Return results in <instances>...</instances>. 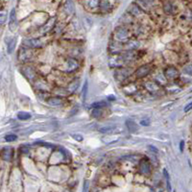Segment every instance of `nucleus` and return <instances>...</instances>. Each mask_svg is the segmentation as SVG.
I'll list each match as a JSON object with an SVG mask.
<instances>
[{"label": "nucleus", "instance_id": "nucleus-24", "mask_svg": "<svg viewBox=\"0 0 192 192\" xmlns=\"http://www.w3.org/2000/svg\"><path fill=\"white\" fill-rule=\"evenodd\" d=\"M6 16H7V14H6L5 11H1V13H0V22H1V24H3L5 22L6 20Z\"/></svg>", "mask_w": 192, "mask_h": 192}, {"label": "nucleus", "instance_id": "nucleus-35", "mask_svg": "<svg viewBox=\"0 0 192 192\" xmlns=\"http://www.w3.org/2000/svg\"><path fill=\"white\" fill-rule=\"evenodd\" d=\"M184 142L182 140L181 143H180V150H181V152L184 151Z\"/></svg>", "mask_w": 192, "mask_h": 192}, {"label": "nucleus", "instance_id": "nucleus-11", "mask_svg": "<svg viewBox=\"0 0 192 192\" xmlns=\"http://www.w3.org/2000/svg\"><path fill=\"white\" fill-rule=\"evenodd\" d=\"M30 57H31V52H29L28 50L24 49V48L20 49V51H19V59L21 60V61H25V60L29 59Z\"/></svg>", "mask_w": 192, "mask_h": 192}, {"label": "nucleus", "instance_id": "nucleus-21", "mask_svg": "<svg viewBox=\"0 0 192 192\" xmlns=\"http://www.w3.org/2000/svg\"><path fill=\"white\" fill-rule=\"evenodd\" d=\"M78 86H79V81L77 80V81H74L73 83L70 84V86H69V88H68V89L70 91V92H74L78 88Z\"/></svg>", "mask_w": 192, "mask_h": 192}, {"label": "nucleus", "instance_id": "nucleus-28", "mask_svg": "<svg viewBox=\"0 0 192 192\" xmlns=\"http://www.w3.org/2000/svg\"><path fill=\"white\" fill-rule=\"evenodd\" d=\"M137 47H139V43H136V41H131V43H129V48H131V49Z\"/></svg>", "mask_w": 192, "mask_h": 192}, {"label": "nucleus", "instance_id": "nucleus-10", "mask_svg": "<svg viewBox=\"0 0 192 192\" xmlns=\"http://www.w3.org/2000/svg\"><path fill=\"white\" fill-rule=\"evenodd\" d=\"M145 86H146V88L148 89L149 91H151V92H156V91H158V88H160V86H158V84L153 83V82H148V83H146V84H145Z\"/></svg>", "mask_w": 192, "mask_h": 192}, {"label": "nucleus", "instance_id": "nucleus-15", "mask_svg": "<svg viewBox=\"0 0 192 192\" xmlns=\"http://www.w3.org/2000/svg\"><path fill=\"white\" fill-rule=\"evenodd\" d=\"M48 104L51 106H60L62 104V99L60 98H50L48 100Z\"/></svg>", "mask_w": 192, "mask_h": 192}, {"label": "nucleus", "instance_id": "nucleus-6", "mask_svg": "<svg viewBox=\"0 0 192 192\" xmlns=\"http://www.w3.org/2000/svg\"><path fill=\"white\" fill-rule=\"evenodd\" d=\"M151 71V68H150L149 65H142L141 67H139V69L136 71V76L137 78H141L148 75Z\"/></svg>", "mask_w": 192, "mask_h": 192}, {"label": "nucleus", "instance_id": "nucleus-25", "mask_svg": "<svg viewBox=\"0 0 192 192\" xmlns=\"http://www.w3.org/2000/svg\"><path fill=\"white\" fill-rule=\"evenodd\" d=\"M184 72L185 73H187L188 75H191L192 76V64H187V67H184Z\"/></svg>", "mask_w": 192, "mask_h": 192}, {"label": "nucleus", "instance_id": "nucleus-29", "mask_svg": "<svg viewBox=\"0 0 192 192\" xmlns=\"http://www.w3.org/2000/svg\"><path fill=\"white\" fill-rule=\"evenodd\" d=\"M88 181H86L84 182V185H83V192H88Z\"/></svg>", "mask_w": 192, "mask_h": 192}, {"label": "nucleus", "instance_id": "nucleus-18", "mask_svg": "<svg viewBox=\"0 0 192 192\" xmlns=\"http://www.w3.org/2000/svg\"><path fill=\"white\" fill-rule=\"evenodd\" d=\"M110 4H112V2H110V1H101L100 2V7L103 11H109Z\"/></svg>", "mask_w": 192, "mask_h": 192}, {"label": "nucleus", "instance_id": "nucleus-7", "mask_svg": "<svg viewBox=\"0 0 192 192\" xmlns=\"http://www.w3.org/2000/svg\"><path fill=\"white\" fill-rule=\"evenodd\" d=\"M78 67H79V64H78L76 60L68 59L67 61V72H72L74 70H76Z\"/></svg>", "mask_w": 192, "mask_h": 192}, {"label": "nucleus", "instance_id": "nucleus-9", "mask_svg": "<svg viewBox=\"0 0 192 192\" xmlns=\"http://www.w3.org/2000/svg\"><path fill=\"white\" fill-rule=\"evenodd\" d=\"M12 156H13V152H12V149L10 147H6L2 150V158L5 161H10Z\"/></svg>", "mask_w": 192, "mask_h": 192}, {"label": "nucleus", "instance_id": "nucleus-3", "mask_svg": "<svg viewBox=\"0 0 192 192\" xmlns=\"http://www.w3.org/2000/svg\"><path fill=\"white\" fill-rule=\"evenodd\" d=\"M128 35L129 33L127 30L124 28H120L115 32V38L118 41H124L128 38Z\"/></svg>", "mask_w": 192, "mask_h": 192}, {"label": "nucleus", "instance_id": "nucleus-17", "mask_svg": "<svg viewBox=\"0 0 192 192\" xmlns=\"http://www.w3.org/2000/svg\"><path fill=\"white\" fill-rule=\"evenodd\" d=\"M16 43V38H13L11 43H9V45H8V53L9 54H11L14 50Z\"/></svg>", "mask_w": 192, "mask_h": 192}, {"label": "nucleus", "instance_id": "nucleus-34", "mask_svg": "<svg viewBox=\"0 0 192 192\" xmlns=\"http://www.w3.org/2000/svg\"><path fill=\"white\" fill-rule=\"evenodd\" d=\"M163 174H164V176H165V178H166L167 181H169L170 178H169V175H168V173H167L166 169H163Z\"/></svg>", "mask_w": 192, "mask_h": 192}, {"label": "nucleus", "instance_id": "nucleus-20", "mask_svg": "<svg viewBox=\"0 0 192 192\" xmlns=\"http://www.w3.org/2000/svg\"><path fill=\"white\" fill-rule=\"evenodd\" d=\"M107 103L106 102H103V101H100V102H95L91 105L92 108H94V109H100V108H103V107H106L107 106Z\"/></svg>", "mask_w": 192, "mask_h": 192}, {"label": "nucleus", "instance_id": "nucleus-1", "mask_svg": "<svg viewBox=\"0 0 192 192\" xmlns=\"http://www.w3.org/2000/svg\"><path fill=\"white\" fill-rule=\"evenodd\" d=\"M122 129L117 125H110V126H105V127H101L99 129V132L103 134H115L120 133Z\"/></svg>", "mask_w": 192, "mask_h": 192}, {"label": "nucleus", "instance_id": "nucleus-23", "mask_svg": "<svg viewBox=\"0 0 192 192\" xmlns=\"http://www.w3.org/2000/svg\"><path fill=\"white\" fill-rule=\"evenodd\" d=\"M17 136L16 134H7V136H5V140L7 142H13L14 140H16Z\"/></svg>", "mask_w": 192, "mask_h": 192}, {"label": "nucleus", "instance_id": "nucleus-32", "mask_svg": "<svg viewBox=\"0 0 192 192\" xmlns=\"http://www.w3.org/2000/svg\"><path fill=\"white\" fill-rule=\"evenodd\" d=\"M190 110H192V102H191V103H189V104H187V106H185V108H184V112H189Z\"/></svg>", "mask_w": 192, "mask_h": 192}, {"label": "nucleus", "instance_id": "nucleus-38", "mask_svg": "<svg viewBox=\"0 0 192 192\" xmlns=\"http://www.w3.org/2000/svg\"><path fill=\"white\" fill-rule=\"evenodd\" d=\"M174 192H176V191H174Z\"/></svg>", "mask_w": 192, "mask_h": 192}, {"label": "nucleus", "instance_id": "nucleus-30", "mask_svg": "<svg viewBox=\"0 0 192 192\" xmlns=\"http://www.w3.org/2000/svg\"><path fill=\"white\" fill-rule=\"evenodd\" d=\"M140 125L142 126H149L150 125V120L149 119H143L140 121Z\"/></svg>", "mask_w": 192, "mask_h": 192}, {"label": "nucleus", "instance_id": "nucleus-36", "mask_svg": "<svg viewBox=\"0 0 192 192\" xmlns=\"http://www.w3.org/2000/svg\"><path fill=\"white\" fill-rule=\"evenodd\" d=\"M20 151L24 153V154H27V153H28V149L25 148V147H21V148H20Z\"/></svg>", "mask_w": 192, "mask_h": 192}, {"label": "nucleus", "instance_id": "nucleus-5", "mask_svg": "<svg viewBox=\"0 0 192 192\" xmlns=\"http://www.w3.org/2000/svg\"><path fill=\"white\" fill-rule=\"evenodd\" d=\"M16 10L14 9H12L11 14H10V24H9V27H10V30L12 32H14L16 28Z\"/></svg>", "mask_w": 192, "mask_h": 192}, {"label": "nucleus", "instance_id": "nucleus-27", "mask_svg": "<svg viewBox=\"0 0 192 192\" xmlns=\"http://www.w3.org/2000/svg\"><path fill=\"white\" fill-rule=\"evenodd\" d=\"M86 4H88V5L91 6V7H92V8L97 7V5L100 4V2H99V1H86Z\"/></svg>", "mask_w": 192, "mask_h": 192}, {"label": "nucleus", "instance_id": "nucleus-16", "mask_svg": "<svg viewBox=\"0 0 192 192\" xmlns=\"http://www.w3.org/2000/svg\"><path fill=\"white\" fill-rule=\"evenodd\" d=\"M17 118L19 120H28L29 118H31V115L25 112H20L17 115Z\"/></svg>", "mask_w": 192, "mask_h": 192}, {"label": "nucleus", "instance_id": "nucleus-8", "mask_svg": "<svg viewBox=\"0 0 192 192\" xmlns=\"http://www.w3.org/2000/svg\"><path fill=\"white\" fill-rule=\"evenodd\" d=\"M164 74H165V77L168 79H174V78L179 76V72L176 68L174 67H169L164 71Z\"/></svg>", "mask_w": 192, "mask_h": 192}, {"label": "nucleus", "instance_id": "nucleus-26", "mask_svg": "<svg viewBox=\"0 0 192 192\" xmlns=\"http://www.w3.org/2000/svg\"><path fill=\"white\" fill-rule=\"evenodd\" d=\"M101 115H102V112L99 110V109H94L92 110V116H93V117H99Z\"/></svg>", "mask_w": 192, "mask_h": 192}, {"label": "nucleus", "instance_id": "nucleus-2", "mask_svg": "<svg viewBox=\"0 0 192 192\" xmlns=\"http://www.w3.org/2000/svg\"><path fill=\"white\" fill-rule=\"evenodd\" d=\"M23 44L26 45L27 47H31V48H37L43 45L40 40H38V38H26V40H24Z\"/></svg>", "mask_w": 192, "mask_h": 192}, {"label": "nucleus", "instance_id": "nucleus-12", "mask_svg": "<svg viewBox=\"0 0 192 192\" xmlns=\"http://www.w3.org/2000/svg\"><path fill=\"white\" fill-rule=\"evenodd\" d=\"M126 125H127V128L129 129V131L132 132V133H136L137 131V126L134 121L132 120H127L126 121Z\"/></svg>", "mask_w": 192, "mask_h": 192}, {"label": "nucleus", "instance_id": "nucleus-33", "mask_svg": "<svg viewBox=\"0 0 192 192\" xmlns=\"http://www.w3.org/2000/svg\"><path fill=\"white\" fill-rule=\"evenodd\" d=\"M73 137H74V139L78 140V141H82V140H83V136H80V134H74Z\"/></svg>", "mask_w": 192, "mask_h": 192}, {"label": "nucleus", "instance_id": "nucleus-14", "mask_svg": "<svg viewBox=\"0 0 192 192\" xmlns=\"http://www.w3.org/2000/svg\"><path fill=\"white\" fill-rule=\"evenodd\" d=\"M64 10L67 14H71L73 12L74 8H73V3L71 1H67L64 3Z\"/></svg>", "mask_w": 192, "mask_h": 192}, {"label": "nucleus", "instance_id": "nucleus-13", "mask_svg": "<svg viewBox=\"0 0 192 192\" xmlns=\"http://www.w3.org/2000/svg\"><path fill=\"white\" fill-rule=\"evenodd\" d=\"M164 11H165L166 14H173L174 13V6L172 5L171 2H165L164 3Z\"/></svg>", "mask_w": 192, "mask_h": 192}, {"label": "nucleus", "instance_id": "nucleus-4", "mask_svg": "<svg viewBox=\"0 0 192 192\" xmlns=\"http://www.w3.org/2000/svg\"><path fill=\"white\" fill-rule=\"evenodd\" d=\"M139 171L142 174H148L151 171V166L147 158H143V160L139 163Z\"/></svg>", "mask_w": 192, "mask_h": 192}, {"label": "nucleus", "instance_id": "nucleus-19", "mask_svg": "<svg viewBox=\"0 0 192 192\" xmlns=\"http://www.w3.org/2000/svg\"><path fill=\"white\" fill-rule=\"evenodd\" d=\"M130 13L132 14H134V16H139V14L141 13V11L139 10V7H136V6H131L130 8Z\"/></svg>", "mask_w": 192, "mask_h": 192}, {"label": "nucleus", "instance_id": "nucleus-37", "mask_svg": "<svg viewBox=\"0 0 192 192\" xmlns=\"http://www.w3.org/2000/svg\"><path fill=\"white\" fill-rule=\"evenodd\" d=\"M167 188H168V191H171V184H170V180H169V181H167Z\"/></svg>", "mask_w": 192, "mask_h": 192}, {"label": "nucleus", "instance_id": "nucleus-31", "mask_svg": "<svg viewBox=\"0 0 192 192\" xmlns=\"http://www.w3.org/2000/svg\"><path fill=\"white\" fill-rule=\"evenodd\" d=\"M148 149L150 150V151H152V152H154V153H155V154H158V150L157 148H156V147H155V146H152V145H149V146H148Z\"/></svg>", "mask_w": 192, "mask_h": 192}, {"label": "nucleus", "instance_id": "nucleus-22", "mask_svg": "<svg viewBox=\"0 0 192 192\" xmlns=\"http://www.w3.org/2000/svg\"><path fill=\"white\" fill-rule=\"evenodd\" d=\"M88 91V81H86L85 84H84V88H83V99H84V101L86 99Z\"/></svg>", "mask_w": 192, "mask_h": 192}]
</instances>
